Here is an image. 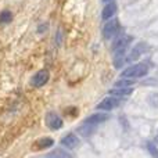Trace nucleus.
Here are the masks:
<instances>
[{"mask_svg":"<svg viewBox=\"0 0 158 158\" xmlns=\"http://www.w3.org/2000/svg\"><path fill=\"white\" fill-rule=\"evenodd\" d=\"M53 139H50V137H42L40 140H38L36 142V146H38L39 148H49L53 146Z\"/></svg>","mask_w":158,"mask_h":158,"instance_id":"nucleus-12","label":"nucleus"},{"mask_svg":"<svg viewBox=\"0 0 158 158\" xmlns=\"http://www.w3.org/2000/svg\"><path fill=\"white\" fill-rule=\"evenodd\" d=\"M110 96H115V97H119V98H123V97H128L133 93V89L131 86L129 87H119L117 86L115 89H111L110 90Z\"/></svg>","mask_w":158,"mask_h":158,"instance_id":"nucleus-10","label":"nucleus"},{"mask_svg":"<svg viewBox=\"0 0 158 158\" xmlns=\"http://www.w3.org/2000/svg\"><path fill=\"white\" fill-rule=\"evenodd\" d=\"M119 28H121V24L118 19H110L103 27V36L107 40L115 38V36L118 35V32H119Z\"/></svg>","mask_w":158,"mask_h":158,"instance_id":"nucleus-3","label":"nucleus"},{"mask_svg":"<svg viewBox=\"0 0 158 158\" xmlns=\"http://www.w3.org/2000/svg\"><path fill=\"white\" fill-rule=\"evenodd\" d=\"M121 104V98L115 97V96H110V97L104 98V100L100 101V104L97 106L98 110H106V111H111V110L119 107Z\"/></svg>","mask_w":158,"mask_h":158,"instance_id":"nucleus-5","label":"nucleus"},{"mask_svg":"<svg viewBox=\"0 0 158 158\" xmlns=\"http://www.w3.org/2000/svg\"><path fill=\"white\" fill-rule=\"evenodd\" d=\"M108 119V115L107 114H93L90 117H87L85 119V125H89V126H97L100 123L106 122Z\"/></svg>","mask_w":158,"mask_h":158,"instance_id":"nucleus-9","label":"nucleus"},{"mask_svg":"<svg viewBox=\"0 0 158 158\" xmlns=\"http://www.w3.org/2000/svg\"><path fill=\"white\" fill-rule=\"evenodd\" d=\"M46 125L49 126L50 129H53V131H58V129L63 126V119H61L57 114L50 112V114H47V117H46Z\"/></svg>","mask_w":158,"mask_h":158,"instance_id":"nucleus-7","label":"nucleus"},{"mask_svg":"<svg viewBox=\"0 0 158 158\" xmlns=\"http://www.w3.org/2000/svg\"><path fill=\"white\" fill-rule=\"evenodd\" d=\"M103 2H106V3H108V2H111V0H103Z\"/></svg>","mask_w":158,"mask_h":158,"instance_id":"nucleus-17","label":"nucleus"},{"mask_svg":"<svg viewBox=\"0 0 158 158\" xmlns=\"http://www.w3.org/2000/svg\"><path fill=\"white\" fill-rule=\"evenodd\" d=\"M11 13L10 11H3L2 14H0V24H7V22L11 21Z\"/></svg>","mask_w":158,"mask_h":158,"instance_id":"nucleus-15","label":"nucleus"},{"mask_svg":"<svg viewBox=\"0 0 158 158\" xmlns=\"http://www.w3.org/2000/svg\"><path fill=\"white\" fill-rule=\"evenodd\" d=\"M46 157H53V158H57V157H71V154L67 153V151H64L63 148H57V150L52 151V153L46 154Z\"/></svg>","mask_w":158,"mask_h":158,"instance_id":"nucleus-13","label":"nucleus"},{"mask_svg":"<svg viewBox=\"0 0 158 158\" xmlns=\"http://www.w3.org/2000/svg\"><path fill=\"white\" fill-rule=\"evenodd\" d=\"M49 78H50L49 71L42 69V71H38L32 77V79H31V85H32L33 87H42V86H44V85L49 82Z\"/></svg>","mask_w":158,"mask_h":158,"instance_id":"nucleus-4","label":"nucleus"},{"mask_svg":"<svg viewBox=\"0 0 158 158\" xmlns=\"http://www.w3.org/2000/svg\"><path fill=\"white\" fill-rule=\"evenodd\" d=\"M132 40H133V38L129 35L119 36V38L114 42V44H112V52H114L115 54H125L126 49H128V46L132 43Z\"/></svg>","mask_w":158,"mask_h":158,"instance_id":"nucleus-2","label":"nucleus"},{"mask_svg":"<svg viewBox=\"0 0 158 158\" xmlns=\"http://www.w3.org/2000/svg\"><path fill=\"white\" fill-rule=\"evenodd\" d=\"M117 3L114 2H108V4H106V7L103 8V19H110L117 14Z\"/></svg>","mask_w":158,"mask_h":158,"instance_id":"nucleus-11","label":"nucleus"},{"mask_svg":"<svg viewBox=\"0 0 158 158\" xmlns=\"http://www.w3.org/2000/svg\"><path fill=\"white\" fill-rule=\"evenodd\" d=\"M79 143H81V140H79V137L75 133H67L65 136L61 139V144H63L64 147H67V148L78 147Z\"/></svg>","mask_w":158,"mask_h":158,"instance_id":"nucleus-8","label":"nucleus"},{"mask_svg":"<svg viewBox=\"0 0 158 158\" xmlns=\"http://www.w3.org/2000/svg\"><path fill=\"white\" fill-rule=\"evenodd\" d=\"M148 72V68L146 64H135V65H131L129 68H126L125 71L122 72V78H131V79H137L146 77Z\"/></svg>","mask_w":158,"mask_h":158,"instance_id":"nucleus-1","label":"nucleus"},{"mask_svg":"<svg viewBox=\"0 0 158 158\" xmlns=\"http://www.w3.org/2000/svg\"><path fill=\"white\" fill-rule=\"evenodd\" d=\"M146 52H147V44L146 43H137L136 46L131 50V53L128 54L126 58H128V61H136V60H139V58L142 57V54H144Z\"/></svg>","mask_w":158,"mask_h":158,"instance_id":"nucleus-6","label":"nucleus"},{"mask_svg":"<svg viewBox=\"0 0 158 158\" xmlns=\"http://www.w3.org/2000/svg\"><path fill=\"white\" fill-rule=\"evenodd\" d=\"M148 150H150V153L153 154V156H158V151L156 150V146L153 144V143H148Z\"/></svg>","mask_w":158,"mask_h":158,"instance_id":"nucleus-16","label":"nucleus"},{"mask_svg":"<svg viewBox=\"0 0 158 158\" xmlns=\"http://www.w3.org/2000/svg\"><path fill=\"white\" fill-rule=\"evenodd\" d=\"M115 85L119 86V87H129V86H133L135 81L133 79H131V78H123V79H121V81H118Z\"/></svg>","mask_w":158,"mask_h":158,"instance_id":"nucleus-14","label":"nucleus"}]
</instances>
